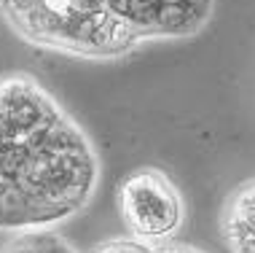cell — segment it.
Returning a JSON list of instances; mask_svg holds the SVG:
<instances>
[{"label":"cell","mask_w":255,"mask_h":253,"mask_svg":"<svg viewBox=\"0 0 255 253\" xmlns=\"http://www.w3.org/2000/svg\"><path fill=\"white\" fill-rule=\"evenodd\" d=\"M100 159L92 140L35 78L0 81V229L43 232L92 202Z\"/></svg>","instance_id":"6da1fadb"},{"label":"cell","mask_w":255,"mask_h":253,"mask_svg":"<svg viewBox=\"0 0 255 253\" xmlns=\"http://www.w3.org/2000/svg\"><path fill=\"white\" fill-rule=\"evenodd\" d=\"M218 0H0L27 43L67 57L116 59L156 40L194 38Z\"/></svg>","instance_id":"7a4b0ae2"},{"label":"cell","mask_w":255,"mask_h":253,"mask_svg":"<svg viewBox=\"0 0 255 253\" xmlns=\"http://www.w3.org/2000/svg\"><path fill=\"white\" fill-rule=\"evenodd\" d=\"M116 202L129 237L142 243H169L185 221L180 189L158 167H140L129 173L119 183Z\"/></svg>","instance_id":"3957f363"},{"label":"cell","mask_w":255,"mask_h":253,"mask_svg":"<svg viewBox=\"0 0 255 253\" xmlns=\"http://www.w3.org/2000/svg\"><path fill=\"white\" fill-rule=\"evenodd\" d=\"M220 235L231 253H255V178L229 194L220 213Z\"/></svg>","instance_id":"277c9868"},{"label":"cell","mask_w":255,"mask_h":253,"mask_svg":"<svg viewBox=\"0 0 255 253\" xmlns=\"http://www.w3.org/2000/svg\"><path fill=\"white\" fill-rule=\"evenodd\" d=\"M0 253H78L62 235L51 229L16 235Z\"/></svg>","instance_id":"5b68a950"},{"label":"cell","mask_w":255,"mask_h":253,"mask_svg":"<svg viewBox=\"0 0 255 253\" xmlns=\"http://www.w3.org/2000/svg\"><path fill=\"white\" fill-rule=\"evenodd\" d=\"M156 251L158 245L153 243H142V240H134V237H113V240L94 245L92 253H156Z\"/></svg>","instance_id":"8992f818"},{"label":"cell","mask_w":255,"mask_h":253,"mask_svg":"<svg viewBox=\"0 0 255 253\" xmlns=\"http://www.w3.org/2000/svg\"><path fill=\"white\" fill-rule=\"evenodd\" d=\"M156 253H207L196 245H183V243H158Z\"/></svg>","instance_id":"52a82bcc"}]
</instances>
